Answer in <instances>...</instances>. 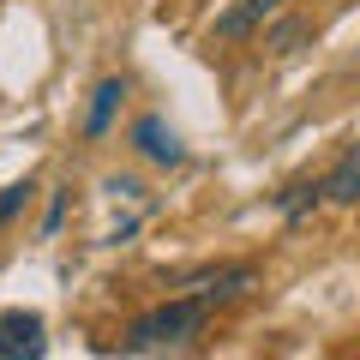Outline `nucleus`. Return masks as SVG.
<instances>
[{
	"instance_id": "obj_1",
	"label": "nucleus",
	"mask_w": 360,
	"mask_h": 360,
	"mask_svg": "<svg viewBox=\"0 0 360 360\" xmlns=\"http://www.w3.org/2000/svg\"><path fill=\"white\" fill-rule=\"evenodd\" d=\"M210 300L205 295H174L162 300V307H150L144 319H132V330L120 336V348L127 354H168V348H193L198 336H205L210 324Z\"/></svg>"
},
{
	"instance_id": "obj_2",
	"label": "nucleus",
	"mask_w": 360,
	"mask_h": 360,
	"mask_svg": "<svg viewBox=\"0 0 360 360\" xmlns=\"http://www.w3.org/2000/svg\"><path fill=\"white\" fill-rule=\"evenodd\" d=\"M283 13H288V0H234L229 13H217L210 42H246V37H258L270 18H283Z\"/></svg>"
},
{
	"instance_id": "obj_3",
	"label": "nucleus",
	"mask_w": 360,
	"mask_h": 360,
	"mask_svg": "<svg viewBox=\"0 0 360 360\" xmlns=\"http://www.w3.org/2000/svg\"><path fill=\"white\" fill-rule=\"evenodd\" d=\"M49 354V336H42V312H0V360H42Z\"/></svg>"
},
{
	"instance_id": "obj_4",
	"label": "nucleus",
	"mask_w": 360,
	"mask_h": 360,
	"mask_svg": "<svg viewBox=\"0 0 360 360\" xmlns=\"http://www.w3.org/2000/svg\"><path fill=\"white\" fill-rule=\"evenodd\" d=\"M252 264H234V270H205V276H193L186 283V295H205L210 307H229V300H240V295H252Z\"/></svg>"
},
{
	"instance_id": "obj_5",
	"label": "nucleus",
	"mask_w": 360,
	"mask_h": 360,
	"mask_svg": "<svg viewBox=\"0 0 360 360\" xmlns=\"http://www.w3.org/2000/svg\"><path fill=\"white\" fill-rule=\"evenodd\" d=\"M132 144H139V156H150L156 168H174L180 156V139H174V127H162V115H144L139 127H132Z\"/></svg>"
},
{
	"instance_id": "obj_6",
	"label": "nucleus",
	"mask_w": 360,
	"mask_h": 360,
	"mask_svg": "<svg viewBox=\"0 0 360 360\" xmlns=\"http://www.w3.org/2000/svg\"><path fill=\"white\" fill-rule=\"evenodd\" d=\"M324 205H360V139L348 144L342 156H336V168L324 174Z\"/></svg>"
},
{
	"instance_id": "obj_7",
	"label": "nucleus",
	"mask_w": 360,
	"mask_h": 360,
	"mask_svg": "<svg viewBox=\"0 0 360 360\" xmlns=\"http://www.w3.org/2000/svg\"><path fill=\"white\" fill-rule=\"evenodd\" d=\"M120 96H127V78H103V84L90 90V108H84V139H108L120 115Z\"/></svg>"
},
{
	"instance_id": "obj_8",
	"label": "nucleus",
	"mask_w": 360,
	"mask_h": 360,
	"mask_svg": "<svg viewBox=\"0 0 360 360\" xmlns=\"http://www.w3.org/2000/svg\"><path fill=\"white\" fill-rule=\"evenodd\" d=\"M307 37H312V25H307V18H295V13L276 18V25H264V49H270V54H295Z\"/></svg>"
},
{
	"instance_id": "obj_9",
	"label": "nucleus",
	"mask_w": 360,
	"mask_h": 360,
	"mask_svg": "<svg viewBox=\"0 0 360 360\" xmlns=\"http://www.w3.org/2000/svg\"><path fill=\"white\" fill-rule=\"evenodd\" d=\"M30 193H37V186H30V180H13V186H0V229H6V222H13L18 210L30 205Z\"/></svg>"
},
{
	"instance_id": "obj_10",
	"label": "nucleus",
	"mask_w": 360,
	"mask_h": 360,
	"mask_svg": "<svg viewBox=\"0 0 360 360\" xmlns=\"http://www.w3.org/2000/svg\"><path fill=\"white\" fill-rule=\"evenodd\" d=\"M60 217H66V193H54V205H49V217H42V234H54V229H60Z\"/></svg>"
}]
</instances>
